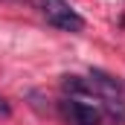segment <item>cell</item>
<instances>
[{
	"mask_svg": "<svg viewBox=\"0 0 125 125\" xmlns=\"http://www.w3.org/2000/svg\"><path fill=\"white\" fill-rule=\"evenodd\" d=\"M58 114L64 116L67 125H102V111L96 105L70 99V96H64L61 102H58Z\"/></svg>",
	"mask_w": 125,
	"mask_h": 125,
	"instance_id": "2",
	"label": "cell"
},
{
	"mask_svg": "<svg viewBox=\"0 0 125 125\" xmlns=\"http://www.w3.org/2000/svg\"><path fill=\"white\" fill-rule=\"evenodd\" d=\"M38 6H41L50 26H55L61 32H82L84 29V18L76 9H70L67 0H38Z\"/></svg>",
	"mask_w": 125,
	"mask_h": 125,
	"instance_id": "1",
	"label": "cell"
},
{
	"mask_svg": "<svg viewBox=\"0 0 125 125\" xmlns=\"http://www.w3.org/2000/svg\"><path fill=\"white\" fill-rule=\"evenodd\" d=\"M102 111L114 125H125V99H102Z\"/></svg>",
	"mask_w": 125,
	"mask_h": 125,
	"instance_id": "5",
	"label": "cell"
},
{
	"mask_svg": "<svg viewBox=\"0 0 125 125\" xmlns=\"http://www.w3.org/2000/svg\"><path fill=\"white\" fill-rule=\"evenodd\" d=\"M87 79H90L93 96H99V99H125V87H122V82H119V79H114L111 73H105V70L93 67V70L87 73Z\"/></svg>",
	"mask_w": 125,
	"mask_h": 125,
	"instance_id": "3",
	"label": "cell"
},
{
	"mask_svg": "<svg viewBox=\"0 0 125 125\" xmlns=\"http://www.w3.org/2000/svg\"><path fill=\"white\" fill-rule=\"evenodd\" d=\"M9 114H12V108H9V102L0 96V116H9Z\"/></svg>",
	"mask_w": 125,
	"mask_h": 125,
	"instance_id": "6",
	"label": "cell"
},
{
	"mask_svg": "<svg viewBox=\"0 0 125 125\" xmlns=\"http://www.w3.org/2000/svg\"><path fill=\"white\" fill-rule=\"evenodd\" d=\"M61 90L70 96V99H76V96H90V93H93L90 79H82V76H64V79H61Z\"/></svg>",
	"mask_w": 125,
	"mask_h": 125,
	"instance_id": "4",
	"label": "cell"
}]
</instances>
